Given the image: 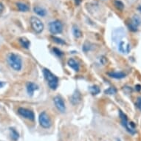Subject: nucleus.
I'll return each mask as SVG.
<instances>
[{"instance_id":"obj_31","label":"nucleus","mask_w":141,"mask_h":141,"mask_svg":"<svg viewBox=\"0 0 141 141\" xmlns=\"http://www.w3.org/2000/svg\"><path fill=\"white\" fill-rule=\"evenodd\" d=\"M117 141H121V140H120V139H117Z\"/></svg>"},{"instance_id":"obj_20","label":"nucleus","mask_w":141,"mask_h":141,"mask_svg":"<svg viewBox=\"0 0 141 141\" xmlns=\"http://www.w3.org/2000/svg\"><path fill=\"white\" fill-rule=\"evenodd\" d=\"M89 90H90V93H92V95H97L98 93H100V88L96 85H94L93 87H91Z\"/></svg>"},{"instance_id":"obj_1","label":"nucleus","mask_w":141,"mask_h":141,"mask_svg":"<svg viewBox=\"0 0 141 141\" xmlns=\"http://www.w3.org/2000/svg\"><path fill=\"white\" fill-rule=\"evenodd\" d=\"M8 62L10 66V67L16 71H19L22 69V61L19 55L13 53H9L8 55Z\"/></svg>"},{"instance_id":"obj_14","label":"nucleus","mask_w":141,"mask_h":141,"mask_svg":"<svg viewBox=\"0 0 141 141\" xmlns=\"http://www.w3.org/2000/svg\"><path fill=\"white\" fill-rule=\"evenodd\" d=\"M108 75L113 78L116 79H121L126 77V74L123 72H112V73H109Z\"/></svg>"},{"instance_id":"obj_2","label":"nucleus","mask_w":141,"mask_h":141,"mask_svg":"<svg viewBox=\"0 0 141 141\" xmlns=\"http://www.w3.org/2000/svg\"><path fill=\"white\" fill-rule=\"evenodd\" d=\"M44 77L47 81L48 85L51 89H56V88L59 86V78H57L53 73H51L48 69H44L43 71Z\"/></svg>"},{"instance_id":"obj_17","label":"nucleus","mask_w":141,"mask_h":141,"mask_svg":"<svg viewBox=\"0 0 141 141\" xmlns=\"http://www.w3.org/2000/svg\"><path fill=\"white\" fill-rule=\"evenodd\" d=\"M16 5H17L18 9H19L20 11H22V12H27V11H28L30 9L29 7L26 5V4H24V3L18 2V3L16 4Z\"/></svg>"},{"instance_id":"obj_11","label":"nucleus","mask_w":141,"mask_h":141,"mask_svg":"<svg viewBox=\"0 0 141 141\" xmlns=\"http://www.w3.org/2000/svg\"><path fill=\"white\" fill-rule=\"evenodd\" d=\"M39 89V87L37 84H36L35 83L28 82L27 83V91L28 95L32 96L33 95V93L36 90H37Z\"/></svg>"},{"instance_id":"obj_3","label":"nucleus","mask_w":141,"mask_h":141,"mask_svg":"<svg viewBox=\"0 0 141 141\" xmlns=\"http://www.w3.org/2000/svg\"><path fill=\"white\" fill-rule=\"evenodd\" d=\"M120 117L121 119V123L123 126L126 129V130L129 132H130L131 134H135V124L132 122L128 121V118H127L126 115L125 114H123L121 111H120Z\"/></svg>"},{"instance_id":"obj_19","label":"nucleus","mask_w":141,"mask_h":141,"mask_svg":"<svg viewBox=\"0 0 141 141\" xmlns=\"http://www.w3.org/2000/svg\"><path fill=\"white\" fill-rule=\"evenodd\" d=\"M114 5L119 10H123V8H124V4L120 0H115L114 1Z\"/></svg>"},{"instance_id":"obj_18","label":"nucleus","mask_w":141,"mask_h":141,"mask_svg":"<svg viewBox=\"0 0 141 141\" xmlns=\"http://www.w3.org/2000/svg\"><path fill=\"white\" fill-rule=\"evenodd\" d=\"M73 35L75 38H80L82 36V33L81 31L80 30V29L78 28L77 26L74 25L73 27Z\"/></svg>"},{"instance_id":"obj_24","label":"nucleus","mask_w":141,"mask_h":141,"mask_svg":"<svg viewBox=\"0 0 141 141\" xmlns=\"http://www.w3.org/2000/svg\"><path fill=\"white\" fill-rule=\"evenodd\" d=\"M53 51H54V53L56 54L58 56H59V57H61V56L63 55V53H61V50H59V49L53 48Z\"/></svg>"},{"instance_id":"obj_28","label":"nucleus","mask_w":141,"mask_h":141,"mask_svg":"<svg viewBox=\"0 0 141 141\" xmlns=\"http://www.w3.org/2000/svg\"><path fill=\"white\" fill-rule=\"evenodd\" d=\"M107 60L106 58H104V57H103L102 59H101V62H102L103 64H105L107 63Z\"/></svg>"},{"instance_id":"obj_26","label":"nucleus","mask_w":141,"mask_h":141,"mask_svg":"<svg viewBox=\"0 0 141 141\" xmlns=\"http://www.w3.org/2000/svg\"><path fill=\"white\" fill-rule=\"evenodd\" d=\"M3 10H4V5H2V3H0V14L2 13Z\"/></svg>"},{"instance_id":"obj_25","label":"nucleus","mask_w":141,"mask_h":141,"mask_svg":"<svg viewBox=\"0 0 141 141\" xmlns=\"http://www.w3.org/2000/svg\"><path fill=\"white\" fill-rule=\"evenodd\" d=\"M137 106L140 108V109L141 110V97L138 98V101H137Z\"/></svg>"},{"instance_id":"obj_29","label":"nucleus","mask_w":141,"mask_h":141,"mask_svg":"<svg viewBox=\"0 0 141 141\" xmlns=\"http://www.w3.org/2000/svg\"><path fill=\"white\" fill-rule=\"evenodd\" d=\"M5 85V83L3 82H2V81H0V88H2L3 86Z\"/></svg>"},{"instance_id":"obj_23","label":"nucleus","mask_w":141,"mask_h":141,"mask_svg":"<svg viewBox=\"0 0 141 141\" xmlns=\"http://www.w3.org/2000/svg\"><path fill=\"white\" fill-rule=\"evenodd\" d=\"M52 39L55 42V43H57V44H65V41H64L63 39H60L59 37H55V36H52Z\"/></svg>"},{"instance_id":"obj_6","label":"nucleus","mask_w":141,"mask_h":141,"mask_svg":"<svg viewBox=\"0 0 141 141\" xmlns=\"http://www.w3.org/2000/svg\"><path fill=\"white\" fill-rule=\"evenodd\" d=\"M39 123L40 125L44 128H49L51 126V121L48 115L45 112H41L39 115Z\"/></svg>"},{"instance_id":"obj_30","label":"nucleus","mask_w":141,"mask_h":141,"mask_svg":"<svg viewBox=\"0 0 141 141\" xmlns=\"http://www.w3.org/2000/svg\"><path fill=\"white\" fill-rule=\"evenodd\" d=\"M138 9H139V10L141 11V6H140V7H139V8H138Z\"/></svg>"},{"instance_id":"obj_21","label":"nucleus","mask_w":141,"mask_h":141,"mask_svg":"<svg viewBox=\"0 0 141 141\" xmlns=\"http://www.w3.org/2000/svg\"><path fill=\"white\" fill-rule=\"evenodd\" d=\"M116 93H117V89L114 87L108 88L107 89H106L104 91V93L107 94V95H114V94H115Z\"/></svg>"},{"instance_id":"obj_12","label":"nucleus","mask_w":141,"mask_h":141,"mask_svg":"<svg viewBox=\"0 0 141 141\" xmlns=\"http://www.w3.org/2000/svg\"><path fill=\"white\" fill-rule=\"evenodd\" d=\"M81 94L79 93L78 91H75V93H73V95L70 98V101L72 102L73 104L75 105V104H78V103L81 101Z\"/></svg>"},{"instance_id":"obj_27","label":"nucleus","mask_w":141,"mask_h":141,"mask_svg":"<svg viewBox=\"0 0 141 141\" xmlns=\"http://www.w3.org/2000/svg\"><path fill=\"white\" fill-rule=\"evenodd\" d=\"M135 89H136V90H137V91H140L141 86L140 85V84H137V85H136V86H135Z\"/></svg>"},{"instance_id":"obj_22","label":"nucleus","mask_w":141,"mask_h":141,"mask_svg":"<svg viewBox=\"0 0 141 141\" xmlns=\"http://www.w3.org/2000/svg\"><path fill=\"white\" fill-rule=\"evenodd\" d=\"M10 131H11V137H12V138L14 140H16L19 138V134H18V132L16 131L14 129H10Z\"/></svg>"},{"instance_id":"obj_7","label":"nucleus","mask_w":141,"mask_h":141,"mask_svg":"<svg viewBox=\"0 0 141 141\" xmlns=\"http://www.w3.org/2000/svg\"><path fill=\"white\" fill-rule=\"evenodd\" d=\"M141 24V19L138 16H134L133 18L131 19V22L127 24L130 30L135 32L137 30V27L138 26Z\"/></svg>"},{"instance_id":"obj_9","label":"nucleus","mask_w":141,"mask_h":141,"mask_svg":"<svg viewBox=\"0 0 141 141\" xmlns=\"http://www.w3.org/2000/svg\"><path fill=\"white\" fill-rule=\"evenodd\" d=\"M54 103H55V105L56 108L59 110V112H65L66 110V107H65V103L64 102L63 99L59 96H56V97H54Z\"/></svg>"},{"instance_id":"obj_16","label":"nucleus","mask_w":141,"mask_h":141,"mask_svg":"<svg viewBox=\"0 0 141 141\" xmlns=\"http://www.w3.org/2000/svg\"><path fill=\"white\" fill-rule=\"evenodd\" d=\"M33 10H34V12L36 14H38L40 16H44L46 15V13H47L46 10H44V8L38 7V6L35 7L34 8H33Z\"/></svg>"},{"instance_id":"obj_10","label":"nucleus","mask_w":141,"mask_h":141,"mask_svg":"<svg viewBox=\"0 0 141 141\" xmlns=\"http://www.w3.org/2000/svg\"><path fill=\"white\" fill-rule=\"evenodd\" d=\"M119 50L120 52L123 54H128L131 51V47L130 44H129L127 41H121L119 44Z\"/></svg>"},{"instance_id":"obj_8","label":"nucleus","mask_w":141,"mask_h":141,"mask_svg":"<svg viewBox=\"0 0 141 141\" xmlns=\"http://www.w3.org/2000/svg\"><path fill=\"white\" fill-rule=\"evenodd\" d=\"M18 112L20 115H22V117H24V118H27L28 120L30 121H34L35 119V115L34 113L30 111L27 109H25V108H19L18 109Z\"/></svg>"},{"instance_id":"obj_15","label":"nucleus","mask_w":141,"mask_h":141,"mask_svg":"<svg viewBox=\"0 0 141 141\" xmlns=\"http://www.w3.org/2000/svg\"><path fill=\"white\" fill-rule=\"evenodd\" d=\"M19 42L20 44H21V45L25 49L29 48L30 45V41L27 39V38H25V37H22V38H20Z\"/></svg>"},{"instance_id":"obj_13","label":"nucleus","mask_w":141,"mask_h":141,"mask_svg":"<svg viewBox=\"0 0 141 141\" xmlns=\"http://www.w3.org/2000/svg\"><path fill=\"white\" fill-rule=\"evenodd\" d=\"M67 64H68L69 66L71 68H73L75 71H76V72L79 71V69H80L79 64H78L75 59H69L68 61H67Z\"/></svg>"},{"instance_id":"obj_5","label":"nucleus","mask_w":141,"mask_h":141,"mask_svg":"<svg viewBox=\"0 0 141 141\" xmlns=\"http://www.w3.org/2000/svg\"><path fill=\"white\" fill-rule=\"evenodd\" d=\"M49 29L52 34H58L62 32L63 30V25L60 21H54L50 22L49 24Z\"/></svg>"},{"instance_id":"obj_4","label":"nucleus","mask_w":141,"mask_h":141,"mask_svg":"<svg viewBox=\"0 0 141 141\" xmlns=\"http://www.w3.org/2000/svg\"><path fill=\"white\" fill-rule=\"evenodd\" d=\"M30 24L33 30H34L36 33H40L44 30V24L37 17H31L30 19Z\"/></svg>"}]
</instances>
